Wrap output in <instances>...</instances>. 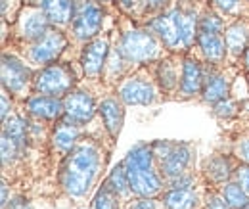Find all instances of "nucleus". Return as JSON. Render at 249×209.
Here are the masks:
<instances>
[{"mask_svg":"<svg viewBox=\"0 0 249 209\" xmlns=\"http://www.w3.org/2000/svg\"><path fill=\"white\" fill-rule=\"evenodd\" d=\"M242 209H249V206H246V208H242Z\"/></svg>","mask_w":249,"mask_h":209,"instance_id":"44","label":"nucleus"},{"mask_svg":"<svg viewBox=\"0 0 249 209\" xmlns=\"http://www.w3.org/2000/svg\"><path fill=\"white\" fill-rule=\"evenodd\" d=\"M203 69L196 60L188 58L182 65V77H180V92L182 96H196L203 92Z\"/></svg>","mask_w":249,"mask_h":209,"instance_id":"17","label":"nucleus"},{"mask_svg":"<svg viewBox=\"0 0 249 209\" xmlns=\"http://www.w3.org/2000/svg\"><path fill=\"white\" fill-rule=\"evenodd\" d=\"M100 117L104 121L107 133L111 134V138H117V134L121 133V127H123V119H124V112H123V106L119 104V100L115 98H106L100 108Z\"/></svg>","mask_w":249,"mask_h":209,"instance_id":"18","label":"nucleus"},{"mask_svg":"<svg viewBox=\"0 0 249 209\" xmlns=\"http://www.w3.org/2000/svg\"><path fill=\"white\" fill-rule=\"evenodd\" d=\"M10 209H31V206L27 204V200H23V198H16V200L12 202Z\"/></svg>","mask_w":249,"mask_h":209,"instance_id":"39","label":"nucleus"},{"mask_svg":"<svg viewBox=\"0 0 249 209\" xmlns=\"http://www.w3.org/2000/svg\"><path fill=\"white\" fill-rule=\"evenodd\" d=\"M236 155H238L244 163H248L249 165V138L242 140V142L236 146Z\"/></svg>","mask_w":249,"mask_h":209,"instance_id":"36","label":"nucleus"},{"mask_svg":"<svg viewBox=\"0 0 249 209\" xmlns=\"http://www.w3.org/2000/svg\"><path fill=\"white\" fill-rule=\"evenodd\" d=\"M199 31H211V33H222L224 23L215 12H207L199 18Z\"/></svg>","mask_w":249,"mask_h":209,"instance_id":"30","label":"nucleus"},{"mask_svg":"<svg viewBox=\"0 0 249 209\" xmlns=\"http://www.w3.org/2000/svg\"><path fill=\"white\" fill-rule=\"evenodd\" d=\"M77 138H79V123L69 121L67 117L60 121V125L56 127V133H54V146L63 152H69L75 146Z\"/></svg>","mask_w":249,"mask_h":209,"instance_id":"20","label":"nucleus"},{"mask_svg":"<svg viewBox=\"0 0 249 209\" xmlns=\"http://www.w3.org/2000/svg\"><path fill=\"white\" fill-rule=\"evenodd\" d=\"M109 58V42L107 38H92L85 44L83 54H81V65L85 75L89 77H98L102 69L106 67Z\"/></svg>","mask_w":249,"mask_h":209,"instance_id":"10","label":"nucleus"},{"mask_svg":"<svg viewBox=\"0 0 249 209\" xmlns=\"http://www.w3.org/2000/svg\"><path fill=\"white\" fill-rule=\"evenodd\" d=\"M119 98L128 106H148L156 100V89L144 77H130L121 85Z\"/></svg>","mask_w":249,"mask_h":209,"instance_id":"11","label":"nucleus"},{"mask_svg":"<svg viewBox=\"0 0 249 209\" xmlns=\"http://www.w3.org/2000/svg\"><path fill=\"white\" fill-rule=\"evenodd\" d=\"M157 79H159V85L163 90H173L178 85V73H177V69L173 67L171 61H161L159 63Z\"/></svg>","mask_w":249,"mask_h":209,"instance_id":"27","label":"nucleus"},{"mask_svg":"<svg viewBox=\"0 0 249 209\" xmlns=\"http://www.w3.org/2000/svg\"><path fill=\"white\" fill-rule=\"evenodd\" d=\"M67 46V38L60 29L50 27L29 50V58L33 63L38 65H52L62 56V52Z\"/></svg>","mask_w":249,"mask_h":209,"instance_id":"7","label":"nucleus"},{"mask_svg":"<svg viewBox=\"0 0 249 209\" xmlns=\"http://www.w3.org/2000/svg\"><path fill=\"white\" fill-rule=\"evenodd\" d=\"M154 159H156L154 148L144 146V144L132 148L124 157V171H126V177L130 182V190L136 196L152 198L161 192L163 180L156 171Z\"/></svg>","mask_w":249,"mask_h":209,"instance_id":"3","label":"nucleus"},{"mask_svg":"<svg viewBox=\"0 0 249 209\" xmlns=\"http://www.w3.org/2000/svg\"><path fill=\"white\" fill-rule=\"evenodd\" d=\"M63 106H65V117L69 121L79 123V125L92 119L94 112H96L92 96L87 92H81V90L69 92L63 98Z\"/></svg>","mask_w":249,"mask_h":209,"instance_id":"12","label":"nucleus"},{"mask_svg":"<svg viewBox=\"0 0 249 209\" xmlns=\"http://www.w3.org/2000/svg\"><path fill=\"white\" fill-rule=\"evenodd\" d=\"M50 19L52 25H67L73 19V0H33Z\"/></svg>","mask_w":249,"mask_h":209,"instance_id":"16","label":"nucleus"},{"mask_svg":"<svg viewBox=\"0 0 249 209\" xmlns=\"http://www.w3.org/2000/svg\"><path fill=\"white\" fill-rule=\"evenodd\" d=\"M73 85H75L73 71L69 67H65V65H60V63L46 65L33 79V90L36 94L54 96V98L69 94Z\"/></svg>","mask_w":249,"mask_h":209,"instance_id":"5","label":"nucleus"},{"mask_svg":"<svg viewBox=\"0 0 249 209\" xmlns=\"http://www.w3.org/2000/svg\"><path fill=\"white\" fill-rule=\"evenodd\" d=\"M224 40H226V48L230 54H234V56L246 54L249 42V25L244 21L232 23L224 33Z\"/></svg>","mask_w":249,"mask_h":209,"instance_id":"19","label":"nucleus"},{"mask_svg":"<svg viewBox=\"0 0 249 209\" xmlns=\"http://www.w3.org/2000/svg\"><path fill=\"white\" fill-rule=\"evenodd\" d=\"M169 4V0H142L140 8L144 14H161V10Z\"/></svg>","mask_w":249,"mask_h":209,"instance_id":"33","label":"nucleus"},{"mask_svg":"<svg viewBox=\"0 0 249 209\" xmlns=\"http://www.w3.org/2000/svg\"><path fill=\"white\" fill-rule=\"evenodd\" d=\"M230 169L232 167H230L228 159L222 157V155L213 157V159H209L205 163V173H207V177L213 180V182H224V180L230 179V175H232Z\"/></svg>","mask_w":249,"mask_h":209,"instance_id":"23","label":"nucleus"},{"mask_svg":"<svg viewBox=\"0 0 249 209\" xmlns=\"http://www.w3.org/2000/svg\"><path fill=\"white\" fill-rule=\"evenodd\" d=\"M100 167V152L98 148L87 142L71 150L62 169V186L73 198H83L98 175Z\"/></svg>","mask_w":249,"mask_h":209,"instance_id":"2","label":"nucleus"},{"mask_svg":"<svg viewBox=\"0 0 249 209\" xmlns=\"http://www.w3.org/2000/svg\"><path fill=\"white\" fill-rule=\"evenodd\" d=\"M8 119V90H2V121Z\"/></svg>","mask_w":249,"mask_h":209,"instance_id":"40","label":"nucleus"},{"mask_svg":"<svg viewBox=\"0 0 249 209\" xmlns=\"http://www.w3.org/2000/svg\"><path fill=\"white\" fill-rule=\"evenodd\" d=\"M119 50L123 54L126 61H134V63H146V61L154 60L159 54V42L157 38L144 29H130L123 33L121 42H119Z\"/></svg>","mask_w":249,"mask_h":209,"instance_id":"6","label":"nucleus"},{"mask_svg":"<svg viewBox=\"0 0 249 209\" xmlns=\"http://www.w3.org/2000/svg\"><path fill=\"white\" fill-rule=\"evenodd\" d=\"M8 206V186L6 182H2V209H6Z\"/></svg>","mask_w":249,"mask_h":209,"instance_id":"42","label":"nucleus"},{"mask_svg":"<svg viewBox=\"0 0 249 209\" xmlns=\"http://www.w3.org/2000/svg\"><path fill=\"white\" fill-rule=\"evenodd\" d=\"M215 4H217L218 10H222L224 14H230V12L236 10V6L240 4V0H215Z\"/></svg>","mask_w":249,"mask_h":209,"instance_id":"37","label":"nucleus"},{"mask_svg":"<svg viewBox=\"0 0 249 209\" xmlns=\"http://www.w3.org/2000/svg\"><path fill=\"white\" fill-rule=\"evenodd\" d=\"M106 186L109 188V190H113L117 196H124V194H128V192H132L130 190V182H128V177H126V171H124V165H117L111 173H109V177L106 180Z\"/></svg>","mask_w":249,"mask_h":209,"instance_id":"26","label":"nucleus"},{"mask_svg":"<svg viewBox=\"0 0 249 209\" xmlns=\"http://www.w3.org/2000/svg\"><path fill=\"white\" fill-rule=\"evenodd\" d=\"M117 4L123 8L124 12H132L136 6H140V4H142V0H117Z\"/></svg>","mask_w":249,"mask_h":209,"instance_id":"38","label":"nucleus"},{"mask_svg":"<svg viewBox=\"0 0 249 209\" xmlns=\"http://www.w3.org/2000/svg\"><path fill=\"white\" fill-rule=\"evenodd\" d=\"M234 177H236V182L244 188V192L249 196V165H240L236 171H234Z\"/></svg>","mask_w":249,"mask_h":209,"instance_id":"34","label":"nucleus"},{"mask_svg":"<svg viewBox=\"0 0 249 209\" xmlns=\"http://www.w3.org/2000/svg\"><path fill=\"white\" fill-rule=\"evenodd\" d=\"M21 152H23V148H21L14 138H10L8 134L2 133V163H4V165L12 163Z\"/></svg>","mask_w":249,"mask_h":209,"instance_id":"29","label":"nucleus"},{"mask_svg":"<svg viewBox=\"0 0 249 209\" xmlns=\"http://www.w3.org/2000/svg\"><path fill=\"white\" fill-rule=\"evenodd\" d=\"M117 194L113 192V190H109L106 184H104V188L96 194V198H94L92 202V208L94 209H117L119 208V204H117Z\"/></svg>","mask_w":249,"mask_h":209,"instance_id":"28","label":"nucleus"},{"mask_svg":"<svg viewBox=\"0 0 249 209\" xmlns=\"http://www.w3.org/2000/svg\"><path fill=\"white\" fill-rule=\"evenodd\" d=\"M4 134H8L10 138H14L21 148L25 150V142H27V123L21 119L19 115H12L10 119L4 121Z\"/></svg>","mask_w":249,"mask_h":209,"instance_id":"24","label":"nucleus"},{"mask_svg":"<svg viewBox=\"0 0 249 209\" xmlns=\"http://www.w3.org/2000/svg\"><path fill=\"white\" fill-rule=\"evenodd\" d=\"M73 19L71 29L79 40H92L102 29L104 23V8L96 0H73Z\"/></svg>","mask_w":249,"mask_h":209,"instance_id":"4","label":"nucleus"},{"mask_svg":"<svg viewBox=\"0 0 249 209\" xmlns=\"http://www.w3.org/2000/svg\"><path fill=\"white\" fill-rule=\"evenodd\" d=\"M16 29H18V35L21 40L36 42L46 31L50 29V19L46 18V14L36 4H29L19 12Z\"/></svg>","mask_w":249,"mask_h":209,"instance_id":"8","label":"nucleus"},{"mask_svg":"<svg viewBox=\"0 0 249 209\" xmlns=\"http://www.w3.org/2000/svg\"><path fill=\"white\" fill-rule=\"evenodd\" d=\"M205 209H232V208L228 206V202L224 200L222 194L211 192V194H207V198H205Z\"/></svg>","mask_w":249,"mask_h":209,"instance_id":"32","label":"nucleus"},{"mask_svg":"<svg viewBox=\"0 0 249 209\" xmlns=\"http://www.w3.org/2000/svg\"><path fill=\"white\" fill-rule=\"evenodd\" d=\"M215 114H217L218 117H224V119H228V117H232V115H236L238 114V104L236 102H232V100H220L218 104H215Z\"/></svg>","mask_w":249,"mask_h":209,"instance_id":"31","label":"nucleus"},{"mask_svg":"<svg viewBox=\"0 0 249 209\" xmlns=\"http://www.w3.org/2000/svg\"><path fill=\"white\" fill-rule=\"evenodd\" d=\"M152 31L169 50H188L197 40L199 19L194 8H171L157 14L150 23Z\"/></svg>","mask_w":249,"mask_h":209,"instance_id":"1","label":"nucleus"},{"mask_svg":"<svg viewBox=\"0 0 249 209\" xmlns=\"http://www.w3.org/2000/svg\"><path fill=\"white\" fill-rule=\"evenodd\" d=\"M27 112L36 119L54 121L60 119L65 114V106L60 98L54 96H44V94H36L27 100Z\"/></svg>","mask_w":249,"mask_h":209,"instance_id":"14","label":"nucleus"},{"mask_svg":"<svg viewBox=\"0 0 249 209\" xmlns=\"http://www.w3.org/2000/svg\"><path fill=\"white\" fill-rule=\"evenodd\" d=\"M197 44L205 56V60L211 63H220L224 60L228 48L226 40L220 33H211V31H197Z\"/></svg>","mask_w":249,"mask_h":209,"instance_id":"15","label":"nucleus"},{"mask_svg":"<svg viewBox=\"0 0 249 209\" xmlns=\"http://www.w3.org/2000/svg\"><path fill=\"white\" fill-rule=\"evenodd\" d=\"M134 209H156V202L152 198H144L142 202H138V206Z\"/></svg>","mask_w":249,"mask_h":209,"instance_id":"41","label":"nucleus"},{"mask_svg":"<svg viewBox=\"0 0 249 209\" xmlns=\"http://www.w3.org/2000/svg\"><path fill=\"white\" fill-rule=\"evenodd\" d=\"M190 159H192V148L188 144H175L171 152L159 161V169L167 179L173 180L184 175L190 165Z\"/></svg>","mask_w":249,"mask_h":209,"instance_id":"13","label":"nucleus"},{"mask_svg":"<svg viewBox=\"0 0 249 209\" xmlns=\"http://www.w3.org/2000/svg\"><path fill=\"white\" fill-rule=\"evenodd\" d=\"M222 196L232 209H242L249 206V196L244 192V188L238 182H226L224 190H222Z\"/></svg>","mask_w":249,"mask_h":209,"instance_id":"25","label":"nucleus"},{"mask_svg":"<svg viewBox=\"0 0 249 209\" xmlns=\"http://www.w3.org/2000/svg\"><path fill=\"white\" fill-rule=\"evenodd\" d=\"M33 83L31 69L14 56L2 58V87L12 94H23L25 89Z\"/></svg>","mask_w":249,"mask_h":209,"instance_id":"9","label":"nucleus"},{"mask_svg":"<svg viewBox=\"0 0 249 209\" xmlns=\"http://www.w3.org/2000/svg\"><path fill=\"white\" fill-rule=\"evenodd\" d=\"M163 204L167 209H196L197 206V198L192 192V188H171L165 196H163Z\"/></svg>","mask_w":249,"mask_h":209,"instance_id":"21","label":"nucleus"},{"mask_svg":"<svg viewBox=\"0 0 249 209\" xmlns=\"http://www.w3.org/2000/svg\"><path fill=\"white\" fill-rule=\"evenodd\" d=\"M190 186H192V175H186V173L171 180V188H180V190H184V188H190Z\"/></svg>","mask_w":249,"mask_h":209,"instance_id":"35","label":"nucleus"},{"mask_svg":"<svg viewBox=\"0 0 249 209\" xmlns=\"http://www.w3.org/2000/svg\"><path fill=\"white\" fill-rule=\"evenodd\" d=\"M228 90H230L228 79L224 75H213L203 83V100L209 104H218L220 100L228 98Z\"/></svg>","mask_w":249,"mask_h":209,"instance_id":"22","label":"nucleus"},{"mask_svg":"<svg viewBox=\"0 0 249 209\" xmlns=\"http://www.w3.org/2000/svg\"><path fill=\"white\" fill-rule=\"evenodd\" d=\"M246 67L249 69V48L246 50Z\"/></svg>","mask_w":249,"mask_h":209,"instance_id":"43","label":"nucleus"}]
</instances>
